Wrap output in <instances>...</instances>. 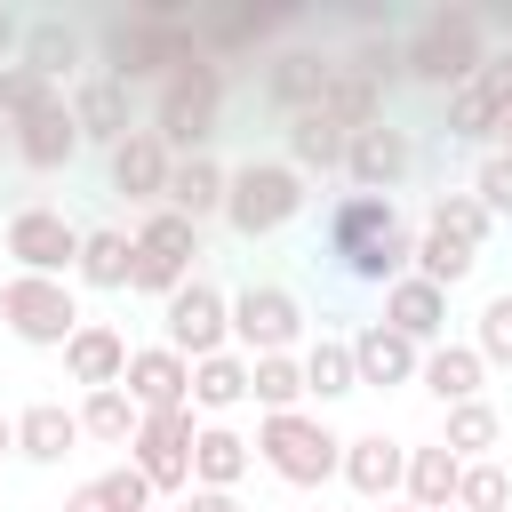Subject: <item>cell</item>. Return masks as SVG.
Returning a JSON list of instances; mask_svg holds the SVG:
<instances>
[{
    "instance_id": "ac0fdd59",
    "label": "cell",
    "mask_w": 512,
    "mask_h": 512,
    "mask_svg": "<svg viewBox=\"0 0 512 512\" xmlns=\"http://www.w3.org/2000/svg\"><path fill=\"white\" fill-rule=\"evenodd\" d=\"M64 368H72V384L104 392V384H120V376H128V336H120V328H104V320H80V328H72V344H64Z\"/></svg>"
},
{
    "instance_id": "d590c367",
    "label": "cell",
    "mask_w": 512,
    "mask_h": 512,
    "mask_svg": "<svg viewBox=\"0 0 512 512\" xmlns=\"http://www.w3.org/2000/svg\"><path fill=\"white\" fill-rule=\"evenodd\" d=\"M248 400H264V416H288V408L304 400V368H296L288 352H264V360H248Z\"/></svg>"
},
{
    "instance_id": "d6a6232c",
    "label": "cell",
    "mask_w": 512,
    "mask_h": 512,
    "mask_svg": "<svg viewBox=\"0 0 512 512\" xmlns=\"http://www.w3.org/2000/svg\"><path fill=\"white\" fill-rule=\"evenodd\" d=\"M240 400H248V360H240V352H208V360H192V408L224 416V408H240Z\"/></svg>"
},
{
    "instance_id": "4fadbf2b",
    "label": "cell",
    "mask_w": 512,
    "mask_h": 512,
    "mask_svg": "<svg viewBox=\"0 0 512 512\" xmlns=\"http://www.w3.org/2000/svg\"><path fill=\"white\" fill-rule=\"evenodd\" d=\"M168 168H176V152H168L152 128H128V136L112 144V192H120V200L160 208V200H168Z\"/></svg>"
},
{
    "instance_id": "7bdbcfd3",
    "label": "cell",
    "mask_w": 512,
    "mask_h": 512,
    "mask_svg": "<svg viewBox=\"0 0 512 512\" xmlns=\"http://www.w3.org/2000/svg\"><path fill=\"white\" fill-rule=\"evenodd\" d=\"M472 352L512 368V296H488V304H480V344H472Z\"/></svg>"
},
{
    "instance_id": "681fc988",
    "label": "cell",
    "mask_w": 512,
    "mask_h": 512,
    "mask_svg": "<svg viewBox=\"0 0 512 512\" xmlns=\"http://www.w3.org/2000/svg\"><path fill=\"white\" fill-rule=\"evenodd\" d=\"M496 136H504V152H512V112H504V128H496Z\"/></svg>"
},
{
    "instance_id": "cb8c5ba5",
    "label": "cell",
    "mask_w": 512,
    "mask_h": 512,
    "mask_svg": "<svg viewBox=\"0 0 512 512\" xmlns=\"http://www.w3.org/2000/svg\"><path fill=\"white\" fill-rule=\"evenodd\" d=\"M352 376H360V384H376V392H384V384H408V376H416V344H408V336H392L384 320H368V328L352 336Z\"/></svg>"
},
{
    "instance_id": "5b68a950",
    "label": "cell",
    "mask_w": 512,
    "mask_h": 512,
    "mask_svg": "<svg viewBox=\"0 0 512 512\" xmlns=\"http://www.w3.org/2000/svg\"><path fill=\"white\" fill-rule=\"evenodd\" d=\"M296 208H304V176H296L288 160H248V168L224 176V224H232L240 240L280 232Z\"/></svg>"
},
{
    "instance_id": "1f68e13d",
    "label": "cell",
    "mask_w": 512,
    "mask_h": 512,
    "mask_svg": "<svg viewBox=\"0 0 512 512\" xmlns=\"http://www.w3.org/2000/svg\"><path fill=\"white\" fill-rule=\"evenodd\" d=\"M88 288H128L136 280V240L128 232H80V264H72Z\"/></svg>"
},
{
    "instance_id": "4316f807",
    "label": "cell",
    "mask_w": 512,
    "mask_h": 512,
    "mask_svg": "<svg viewBox=\"0 0 512 512\" xmlns=\"http://www.w3.org/2000/svg\"><path fill=\"white\" fill-rule=\"evenodd\" d=\"M72 440H80V416L56 408V400H32V408L16 416V456H32V464H64Z\"/></svg>"
},
{
    "instance_id": "f35d334b",
    "label": "cell",
    "mask_w": 512,
    "mask_h": 512,
    "mask_svg": "<svg viewBox=\"0 0 512 512\" xmlns=\"http://www.w3.org/2000/svg\"><path fill=\"white\" fill-rule=\"evenodd\" d=\"M304 392H320V400H344V392H360V376H352V344H336V336H320L304 360Z\"/></svg>"
},
{
    "instance_id": "f1b7e54d",
    "label": "cell",
    "mask_w": 512,
    "mask_h": 512,
    "mask_svg": "<svg viewBox=\"0 0 512 512\" xmlns=\"http://www.w3.org/2000/svg\"><path fill=\"white\" fill-rule=\"evenodd\" d=\"M320 112H328L336 128H352V136H360V128H376V120H384V88H376L368 72L336 64V72H328V96H320Z\"/></svg>"
},
{
    "instance_id": "7c38bea8",
    "label": "cell",
    "mask_w": 512,
    "mask_h": 512,
    "mask_svg": "<svg viewBox=\"0 0 512 512\" xmlns=\"http://www.w3.org/2000/svg\"><path fill=\"white\" fill-rule=\"evenodd\" d=\"M296 328H304V312H296V296H288V288H272V280H264V288H240V296H232V336H240L256 360H264V352H288V344H296Z\"/></svg>"
},
{
    "instance_id": "83f0119b",
    "label": "cell",
    "mask_w": 512,
    "mask_h": 512,
    "mask_svg": "<svg viewBox=\"0 0 512 512\" xmlns=\"http://www.w3.org/2000/svg\"><path fill=\"white\" fill-rule=\"evenodd\" d=\"M240 472H248V440H240L232 424H200V432H192V480L232 496V488H240Z\"/></svg>"
},
{
    "instance_id": "d6986e66",
    "label": "cell",
    "mask_w": 512,
    "mask_h": 512,
    "mask_svg": "<svg viewBox=\"0 0 512 512\" xmlns=\"http://www.w3.org/2000/svg\"><path fill=\"white\" fill-rule=\"evenodd\" d=\"M16 56H24V64L40 72V80H56V88H64V80H72V72L88 64V40H80V24H64V16H32V24H24V48H16Z\"/></svg>"
},
{
    "instance_id": "2e32d148",
    "label": "cell",
    "mask_w": 512,
    "mask_h": 512,
    "mask_svg": "<svg viewBox=\"0 0 512 512\" xmlns=\"http://www.w3.org/2000/svg\"><path fill=\"white\" fill-rule=\"evenodd\" d=\"M408 160H416V144L400 136V128H360L352 144H344V176H352V192H392L400 176H408Z\"/></svg>"
},
{
    "instance_id": "ee69618b",
    "label": "cell",
    "mask_w": 512,
    "mask_h": 512,
    "mask_svg": "<svg viewBox=\"0 0 512 512\" xmlns=\"http://www.w3.org/2000/svg\"><path fill=\"white\" fill-rule=\"evenodd\" d=\"M488 216H512V152H488L480 160V192H472Z\"/></svg>"
},
{
    "instance_id": "8fae6325",
    "label": "cell",
    "mask_w": 512,
    "mask_h": 512,
    "mask_svg": "<svg viewBox=\"0 0 512 512\" xmlns=\"http://www.w3.org/2000/svg\"><path fill=\"white\" fill-rule=\"evenodd\" d=\"M504 112H512V56H488V64L448 96V136H456V144H488V136L504 128Z\"/></svg>"
},
{
    "instance_id": "30bf717a",
    "label": "cell",
    "mask_w": 512,
    "mask_h": 512,
    "mask_svg": "<svg viewBox=\"0 0 512 512\" xmlns=\"http://www.w3.org/2000/svg\"><path fill=\"white\" fill-rule=\"evenodd\" d=\"M8 256H16V272L64 280V272L80 264V232H72L56 208H16V216H8Z\"/></svg>"
},
{
    "instance_id": "603a6c76",
    "label": "cell",
    "mask_w": 512,
    "mask_h": 512,
    "mask_svg": "<svg viewBox=\"0 0 512 512\" xmlns=\"http://www.w3.org/2000/svg\"><path fill=\"white\" fill-rule=\"evenodd\" d=\"M344 144H352V128H336L320 104L288 120V168H296V176H328V168H344Z\"/></svg>"
},
{
    "instance_id": "7dc6e473",
    "label": "cell",
    "mask_w": 512,
    "mask_h": 512,
    "mask_svg": "<svg viewBox=\"0 0 512 512\" xmlns=\"http://www.w3.org/2000/svg\"><path fill=\"white\" fill-rule=\"evenodd\" d=\"M8 48H24V24H16V16L0 8V56H8Z\"/></svg>"
},
{
    "instance_id": "484cf974",
    "label": "cell",
    "mask_w": 512,
    "mask_h": 512,
    "mask_svg": "<svg viewBox=\"0 0 512 512\" xmlns=\"http://www.w3.org/2000/svg\"><path fill=\"white\" fill-rule=\"evenodd\" d=\"M160 208H176L184 224H200V216H224V168H216L208 152L176 160V168H168V200H160Z\"/></svg>"
},
{
    "instance_id": "6da1fadb",
    "label": "cell",
    "mask_w": 512,
    "mask_h": 512,
    "mask_svg": "<svg viewBox=\"0 0 512 512\" xmlns=\"http://www.w3.org/2000/svg\"><path fill=\"white\" fill-rule=\"evenodd\" d=\"M328 256H336L352 280L392 288V280H408L416 232H408V216L392 208V192H344V200L328 208Z\"/></svg>"
},
{
    "instance_id": "e575fe53",
    "label": "cell",
    "mask_w": 512,
    "mask_h": 512,
    "mask_svg": "<svg viewBox=\"0 0 512 512\" xmlns=\"http://www.w3.org/2000/svg\"><path fill=\"white\" fill-rule=\"evenodd\" d=\"M504 440V424H496V408L488 400H464V408H448V432H440V448L456 456V464H488V448Z\"/></svg>"
},
{
    "instance_id": "74e56055",
    "label": "cell",
    "mask_w": 512,
    "mask_h": 512,
    "mask_svg": "<svg viewBox=\"0 0 512 512\" xmlns=\"http://www.w3.org/2000/svg\"><path fill=\"white\" fill-rule=\"evenodd\" d=\"M488 224H496V216H488V208H480L472 192H440V200H432V224H424V232H440V240H456V248H472V256H480Z\"/></svg>"
},
{
    "instance_id": "277c9868",
    "label": "cell",
    "mask_w": 512,
    "mask_h": 512,
    "mask_svg": "<svg viewBox=\"0 0 512 512\" xmlns=\"http://www.w3.org/2000/svg\"><path fill=\"white\" fill-rule=\"evenodd\" d=\"M216 120H224V64H184V72H168L160 80V104H152V136L176 152V160H192V152H208V136H216Z\"/></svg>"
},
{
    "instance_id": "9c48e42d",
    "label": "cell",
    "mask_w": 512,
    "mask_h": 512,
    "mask_svg": "<svg viewBox=\"0 0 512 512\" xmlns=\"http://www.w3.org/2000/svg\"><path fill=\"white\" fill-rule=\"evenodd\" d=\"M224 336H232V304H224V288L184 280V288L168 296V352H176V360H208V352H224Z\"/></svg>"
},
{
    "instance_id": "8d00e7d4",
    "label": "cell",
    "mask_w": 512,
    "mask_h": 512,
    "mask_svg": "<svg viewBox=\"0 0 512 512\" xmlns=\"http://www.w3.org/2000/svg\"><path fill=\"white\" fill-rule=\"evenodd\" d=\"M56 96H64V88H56V80H40L24 56H8V64H0V120H8V128H16V120H32V112H48Z\"/></svg>"
},
{
    "instance_id": "f546056e",
    "label": "cell",
    "mask_w": 512,
    "mask_h": 512,
    "mask_svg": "<svg viewBox=\"0 0 512 512\" xmlns=\"http://www.w3.org/2000/svg\"><path fill=\"white\" fill-rule=\"evenodd\" d=\"M456 472H464V464L432 440V448H408L400 488H408V504H416V512H448V504H456Z\"/></svg>"
},
{
    "instance_id": "b9f144b4",
    "label": "cell",
    "mask_w": 512,
    "mask_h": 512,
    "mask_svg": "<svg viewBox=\"0 0 512 512\" xmlns=\"http://www.w3.org/2000/svg\"><path fill=\"white\" fill-rule=\"evenodd\" d=\"M456 504H464V512H504V504H512V480H504L496 464H464V472H456Z\"/></svg>"
},
{
    "instance_id": "4dcf8cb0",
    "label": "cell",
    "mask_w": 512,
    "mask_h": 512,
    "mask_svg": "<svg viewBox=\"0 0 512 512\" xmlns=\"http://www.w3.org/2000/svg\"><path fill=\"white\" fill-rule=\"evenodd\" d=\"M64 512H152V488H144V472H136V464H112V472L80 480Z\"/></svg>"
},
{
    "instance_id": "9a60e30c",
    "label": "cell",
    "mask_w": 512,
    "mask_h": 512,
    "mask_svg": "<svg viewBox=\"0 0 512 512\" xmlns=\"http://www.w3.org/2000/svg\"><path fill=\"white\" fill-rule=\"evenodd\" d=\"M328 72H336V64H328L320 48H280V56L264 64V104L296 120V112H312V104L328 96Z\"/></svg>"
},
{
    "instance_id": "60d3db41",
    "label": "cell",
    "mask_w": 512,
    "mask_h": 512,
    "mask_svg": "<svg viewBox=\"0 0 512 512\" xmlns=\"http://www.w3.org/2000/svg\"><path fill=\"white\" fill-rule=\"evenodd\" d=\"M408 264H416V280H432V288H456V280H464L480 256H472V248H456V240H440V232H424Z\"/></svg>"
},
{
    "instance_id": "52a82bcc",
    "label": "cell",
    "mask_w": 512,
    "mask_h": 512,
    "mask_svg": "<svg viewBox=\"0 0 512 512\" xmlns=\"http://www.w3.org/2000/svg\"><path fill=\"white\" fill-rule=\"evenodd\" d=\"M0 320H8V336H16V344H72L80 304H72V288H64V280L16 272V280H0Z\"/></svg>"
},
{
    "instance_id": "7a4b0ae2",
    "label": "cell",
    "mask_w": 512,
    "mask_h": 512,
    "mask_svg": "<svg viewBox=\"0 0 512 512\" xmlns=\"http://www.w3.org/2000/svg\"><path fill=\"white\" fill-rule=\"evenodd\" d=\"M184 64H200V24L184 8H144V16L104 24V80L136 88V80H168Z\"/></svg>"
},
{
    "instance_id": "5bb4252c",
    "label": "cell",
    "mask_w": 512,
    "mask_h": 512,
    "mask_svg": "<svg viewBox=\"0 0 512 512\" xmlns=\"http://www.w3.org/2000/svg\"><path fill=\"white\" fill-rule=\"evenodd\" d=\"M120 392H128L144 416H160V408H184V400H192V360H176L168 344H144V352H128V376H120Z\"/></svg>"
},
{
    "instance_id": "44dd1931",
    "label": "cell",
    "mask_w": 512,
    "mask_h": 512,
    "mask_svg": "<svg viewBox=\"0 0 512 512\" xmlns=\"http://www.w3.org/2000/svg\"><path fill=\"white\" fill-rule=\"evenodd\" d=\"M8 144H16V160H24V168H64V160L80 152V128H72V104L56 96L48 112H32V120H16V128H8Z\"/></svg>"
},
{
    "instance_id": "836d02e7",
    "label": "cell",
    "mask_w": 512,
    "mask_h": 512,
    "mask_svg": "<svg viewBox=\"0 0 512 512\" xmlns=\"http://www.w3.org/2000/svg\"><path fill=\"white\" fill-rule=\"evenodd\" d=\"M136 424H144V408H136L120 384H104V392H88V400H80V432H88V440H104V448H128V440H136Z\"/></svg>"
},
{
    "instance_id": "c3c4849f",
    "label": "cell",
    "mask_w": 512,
    "mask_h": 512,
    "mask_svg": "<svg viewBox=\"0 0 512 512\" xmlns=\"http://www.w3.org/2000/svg\"><path fill=\"white\" fill-rule=\"evenodd\" d=\"M8 448H16V416H0V456H8Z\"/></svg>"
},
{
    "instance_id": "f907efd6",
    "label": "cell",
    "mask_w": 512,
    "mask_h": 512,
    "mask_svg": "<svg viewBox=\"0 0 512 512\" xmlns=\"http://www.w3.org/2000/svg\"><path fill=\"white\" fill-rule=\"evenodd\" d=\"M392 512H416V504H392Z\"/></svg>"
},
{
    "instance_id": "ba28073f",
    "label": "cell",
    "mask_w": 512,
    "mask_h": 512,
    "mask_svg": "<svg viewBox=\"0 0 512 512\" xmlns=\"http://www.w3.org/2000/svg\"><path fill=\"white\" fill-rule=\"evenodd\" d=\"M192 432H200V424H192V400H184V408H160V416H144V424H136V440H128L136 456H128V464L144 472V488H152V496L192 488Z\"/></svg>"
},
{
    "instance_id": "ab89813d",
    "label": "cell",
    "mask_w": 512,
    "mask_h": 512,
    "mask_svg": "<svg viewBox=\"0 0 512 512\" xmlns=\"http://www.w3.org/2000/svg\"><path fill=\"white\" fill-rule=\"evenodd\" d=\"M136 248H144V256H168V264L192 272V256H200V224H184L176 208H152L144 232H136Z\"/></svg>"
},
{
    "instance_id": "8992f818",
    "label": "cell",
    "mask_w": 512,
    "mask_h": 512,
    "mask_svg": "<svg viewBox=\"0 0 512 512\" xmlns=\"http://www.w3.org/2000/svg\"><path fill=\"white\" fill-rule=\"evenodd\" d=\"M256 456L288 480V488H320L328 472H336V456H344V440L320 424V416H304V408H288V416H264L256 424Z\"/></svg>"
},
{
    "instance_id": "ffe728a7",
    "label": "cell",
    "mask_w": 512,
    "mask_h": 512,
    "mask_svg": "<svg viewBox=\"0 0 512 512\" xmlns=\"http://www.w3.org/2000/svg\"><path fill=\"white\" fill-rule=\"evenodd\" d=\"M72 128H80V144H120L128 136V88L120 80H104V72H88L72 96Z\"/></svg>"
},
{
    "instance_id": "bcb514c9",
    "label": "cell",
    "mask_w": 512,
    "mask_h": 512,
    "mask_svg": "<svg viewBox=\"0 0 512 512\" xmlns=\"http://www.w3.org/2000/svg\"><path fill=\"white\" fill-rule=\"evenodd\" d=\"M184 512H240V496H224V488H192Z\"/></svg>"
},
{
    "instance_id": "3957f363",
    "label": "cell",
    "mask_w": 512,
    "mask_h": 512,
    "mask_svg": "<svg viewBox=\"0 0 512 512\" xmlns=\"http://www.w3.org/2000/svg\"><path fill=\"white\" fill-rule=\"evenodd\" d=\"M480 64H488V48H480V16H472V8H432V16H416V32L400 40V72L424 80V88H448V96H456Z\"/></svg>"
},
{
    "instance_id": "e0dca14e",
    "label": "cell",
    "mask_w": 512,
    "mask_h": 512,
    "mask_svg": "<svg viewBox=\"0 0 512 512\" xmlns=\"http://www.w3.org/2000/svg\"><path fill=\"white\" fill-rule=\"evenodd\" d=\"M384 328L392 336H408V344H432L440 328H448V288H432V280H392L384 288Z\"/></svg>"
},
{
    "instance_id": "d4e9b609",
    "label": "cell",
    "mask_w": 512,
    "mask_h": 512,
    "mask_svg": "<svg viewBox=\"0 0 512 512\" xmlns=\"http://www.w3.org/2000/svg\"><path fill=\"white\" fill-rule=\"evenodd\" d=\"M416 376H424V392H432V400L464 408V400H480V376H488V360H480L472 344H432V352L416 360Z\"/></svg>"
},
{
    "instance_id": "7402d4cb",
    "label": "cell",
    "mask_w": 512,
    "mask_h": 512,
    "mask_svg": "<svg viewBox=\"0 0 512 512\" xmlns=\"http://www.w3.org/2000/svg\"><path fill=\"white\" fill-rule=\"evenodd\" d=\"M336 472H344L360 496H392V488H400V472H408V448H400V440H384V432H360V440H344Z\"/></svg>"
},
{
    "instance_id": "f6af8a7d",
    "label": "cell",
    "mask_w": 512,
    "mask_h": 512,
    "mask_svg": "<svg viewBox=\"0 0 512 512\" xmlns=\"http://www.w3.org/2000/svg\"><path fill=\"white\" fill-rule=\"evenodd\" d=\"M352 72H368L376 88H392V80H400V40H360V56H352Z\"/></svg>"
}]
</instances>
